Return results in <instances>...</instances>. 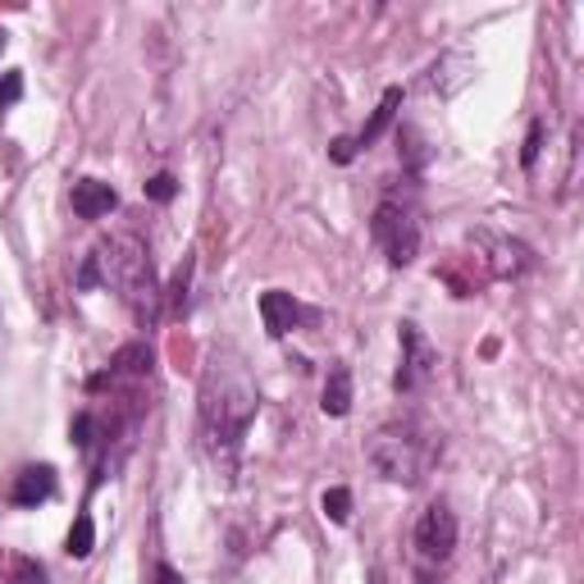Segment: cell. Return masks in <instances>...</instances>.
<instances>
[{
    "label": "cell",
    "instance_id": "1",
    "mask_svg": "<svg viewBox=\"0 0 584 584\" xmlns=\"http://www.w3.org/2000/svg\"><path fill=\"white\" fill-rule=\"evenodd\" d=\"M256 407H261V393L242 356L229 348L210 352L201 371V452L210 456V471L224 484H233L238 475L242 439H247V429L256 420Z\"/></svg>",
    "mask_w": 584,
    "mask_h": 584
},
{
    "label": "cell",
    "instance_id": "2",
    "mask_svg": "<svg viewBox=\"0 0 584 584\" xmlns=\"http://www.w3.org/2000/svg\"><path fill=\"white\" fill-rule=\"evenodd\" d=\"M91 265H97V284L114 288L142 329L161 320V284H156V265H151V252L142 247V238H133V233L106 238L101 247L91 252Z\"/></svg>",
    "mask_w": 584,
    "mask_h": 584
},
{
    "label": "cell",
    "instance_id": "3",
    "mask_svg": "<svg viewBox=\"0 0 584 584\" xmlns=\"http://www.w3.org/2000/svg\"><path fill=\"white\" fill-rule=\"evenodd\" d=\"M365 456H371V466L388 484L416 488L429 475V466H434L439 443H434V434H425L416 420H388L365 439Z\"/></svg>",
    "mask_w": 584,
    "mask_h": 584
},
{
    "label": "cell",
    "instance_id": "4",
    "mask_svg": "<svg viewBox=\"0 0 584 584\" xmlns=\"http://www.w3.org/2000/svg\"><path fill=\"white\" fill-rule=\"evenodd\" d=\"M371 238L379 242L388 265H411L420 256V224L411 220V210L397 201H379L375 220H371Z\"/></svg>",
    "mask_w": 584,
    "mask_h": 584
},
{
    "label": "cell",
    "instance_id": "5",
    "mask_svg": "<svg viewBox=\"0 0 584 584\" xmlns=\"http://www.w3.org/2000/svg\"><path fill=\"white\" fill-rule=\"evenodd\" d=\"M439 371V352L429 348V338L416 324H403V365H397V393H416L420 384H429V375Z\"/></svg>",
    "mask_w": 584,
    "mask_h": 584
},
{
    "label": "cell",
    "instance_id": "6",
    "mask_svg": "<svg viewBox=\"0 0 584 584\" xmlns=\"http://www.w3.org/2000/svg\"><path fill=\"white\" fill-rule=\"evenodd\" d=\"M416 548L425 562H448L456 548V516L448 503H429L420 526H416Z\"/></svg>",
    "mask_w": 584,
    "mask_h": 584
},
{
    "label": "cell",
    "instance_id": "7",
    "mask_svg": "<svg viewBox=\"0 0 584 584\" xmlns=\"http://www.w3.org/2000/svg\"><path fill=\"white\" fill-rule=\"evenodd\" d=\"M261 320H265V333L269 338H288L301 324V306H297L293 293L269 288V293H261Z\"/></svg>",
    "mask_w": 584,
    "mask_h": 584
},
{
    "label": "cell",
    "instance_id": "8",
    "mask_svg": "<svg viewBox=\"0 0 584 584\" xmlns=\"http://www.w3.org/2000/svg\"><path fill=\"white\" fill-rule=\"evenodd\" d=\"M119 206L114 188L101 178H78L74 183V210H78V220H101V214H110Z\"/></svg>",
    "mask_w": 584,
    "mask_h": 584
},
{
    "label": "cell",
    "instance_id": "9",
    "mask_svg": "<svg viewBox=\"0 0 584 584\" xmlns=\"http://www.w3.org/2000/svg\"><path fill=\"white\" fill-rule=\"evenodd\" d=\"M488 242H494V256H488V265H494L498 279H516V274H526L535 265L526 242H511V238H488Z\"/></svg>",
    "mask_w": 584,
    "mask_h": 584
},
{
    "label": "cell",
    "instance_id": "10",
    "mask_svg": "<svg viewBox=\"0 0 584 584\" xmlns=\"http://www.w3.org/2000/svg\"><path fill=\"white\" fill-rule=\"evenodd\" d=\"M51 494H55V471L51 466H27V471H19V480H14V503L19 507H37Z\"/></svg>",
    "mask_w": 584,
    "mask_h": 584
},
{
    "label": "cell",
    "instance_id": "11",
    "mask_svg": "<svg viewBox=\"0 0 584 584\" xmlns=\"http://www.w3.org/2000/svg\"><path fill=\"white\" fill-rule=\"evenodd\" d=\"M324 416H348L352 411V371H348V365L343 361H338V365H329V379H324Z\"/></svg>",
    "mask_w": 584,
    "mask_h": 584
},
{
    "label": "cell",
    "instance_id": "12",
    "mask_svg": "<svg viewBox=\"0 0 584 584\" xmlns=\"http://www.w3.org/2000/svg\"><path fill=\"white\" fill-rule=\"evenodd\" d=\"M397 106H403V87H388V91H384V101H379V110L371 114V124H365V129L352 137V146H356V151H361V146H375V142H379V133L393 124Z\"/></svg>",
    "mask_w": 584,
    "mask_h": 584
},
{
    "label": "cell",
    "instance_id": "13",
    "mask_svg": "<svg viewBox=\"0 0 584 584\" xmlns=\"http://www.w3.org/2000/svg\"><path fill=\"white\" fill-rule=\"evenodd\" d=\"M91 548H97V526H91V516H87V511H78L65 552H69V558H91Z\"/></svg>",
    "mask_w": 584,
    "mask_h": 584
},
{
    "label": "cell",
    "instance_id": "14",
    "mask_svg": "<svg viewBox=\"0 0 584 584\" xmlns=\"http://www.w3.org/2000/svg\"><path fill=\"white\" fill-rule=\"evenodd\" d=\"M192 256H183V265L174 269V284H169V316H183L188 311V288H192Z\"/></svg>",
    "mask_w": 584,
    "mask_h": 584
},
{
    "label": "cell",
    "instance_id": "15",
    "mask_svg": "<svg viewBox=\"0 0 584 584\" xmlns=\"http://www.w3.org/2000/svg\"><path fill=\"white\" fill-rule=\"evenodd\" d=\"M324 516L333 520V526H343V520L352 516V494H348V488H329V494H324Z\"/></svg>",
    "mask_w": 584,
    "mask_h": 584
},
{
    "label": "cell",
    "instance_id": "16",
    "mask_svg": "<svg viewBox=\"0 0 584 584\" xmlns=\"http://www.w3.org/2000/svg\"><path fill=\"white\" fill-rule=\"evenodd\" d=\"M10 566H14V580H10V584H42V580H46L42 566H37L33 558H14Z\"/></svg>",
    "mask_w": 584,
    "mask_h": 584
},
{
    "label": "cell",
    "instance_id": "17",
    "mask_svg": "<svg viewBox=\"0 0 584 584\" xmlns=\"http://www.w3.org/2000/svg\"><path fill=\"white\" fill-rule=\"evenodd\" d=\"M174 192H178L174 174H156V178L146 183V197H151V201H174Z\"/></svg>",
    "mask_w": 584,
    "mask_h": 584
},
{
    "label": "cell",
    "instance_id": "18",
    "mask_svg": "<svg viewBox=\"0 0 584 584\" xmlns=\"http://www.w3.org/2000/svg\"><path fill=\"white\" fill-rule=\"evenodd\" d=\"M539 146H543V124L535 119V124H530V133H526V151H520V165H526V169L539 161Z\"/></svg>",
    "mask_w": 584,
    "mask_h": 584
},
{
    "label": "cell",
    "instance_id": "19",
    "mask_svg": "<svg viewBox=\"0 0 584 584\" xmlns=\"http://www.w3.org/2000/svg\"><path fill=\"white\" fill-rule=\"evenodd\" d=\"M91 429H97V425H91V416H87V411H82V416H74V429H69V434H74V443H78L82 452H87L91 443H97V439H91Z\"/></svg>",
    "mask_w": 584,
    "mask_h": 584
},
{
    "label": "cell",
    "instance_id": "20",
    "mask_svg": "<svg viewBox=\"0 0 584 584\" xmlns=\"http://www.w3.org/2000/svg\"><path fill=\"white\" fill-rule=\"evenodd\" d=\"M19 97H23V78L19 74H5V82H0V110L14 106Z\"/></svg>",
    "mask_w": 584,
    "mask_h": 584
},
{
    "label": "cell",
    "instance_id": "21",
    "mask_svg": "<svg viewBox=\"0 0 584 584\" xmlns=\"http://www.w3.org/2000/svg\"><path fill=\"white\" fill-rule=\"evenodd\" d=\"M329 156H333L338 165H348V161L356 156V146H352V137H338V142H333V151H329Z\"/></svg>",
    "mask_w": 584,
    "mask_h": 584
},
{
    "label": "cell",
    "instance_id": "22",
    "mask_svg": "<svg viewBox=\"0 0 584 584\" xmlns=\"http://www.w3.org/2000/svg\"><path fill=\"white\" fill-rule=\"evenodd\" d=\"M156 584H183V575H178L169 562H161V566H156Z\"/></svg>",
    "mask_w": 584,
    "mask_h": 584
},
{
    "label": "cell",
    "instance_id": "23",
    "mask_svg": "<svg viewBox=\"0 0 584 584\" xmlns=\"http://www.w3.org/2000/svg\"><path fill=\"white\" fill-rule=\"evenodd\" d=\"M0 46H5V37H0Z\"/></svg>",
    "mask_w": 584,
    "mask_h": 584
}]
</instances>
